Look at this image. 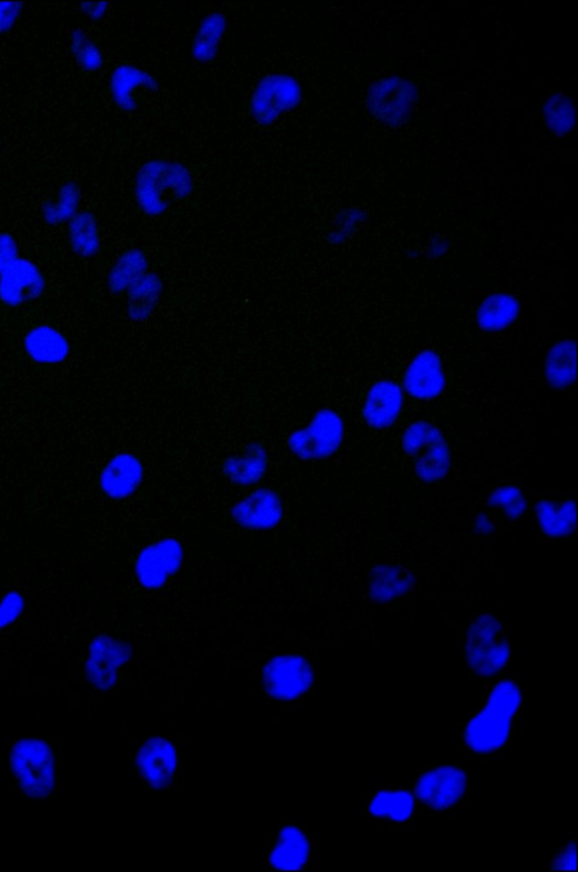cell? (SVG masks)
Instances as JSON below:
<instances>
[{
	"label": "cell",
	"instance_id": "obj_13",
	"mask_svg": "<svg viewBox=\"0 0 578 872\" xmlns=\"http://www.w3.org/2000/svg\"><path fill=\"white\" fill-rule=\"evenodd\" d=\"M129 658L128 647L111 638H99L87 665L88 681L100 691L112 688L120 666Z\"/></svg>",
	"mask_w": 578,
	"mask_h": 872
},
{
	"label": "cell",
	"instance_id": "obj_11",
	"mask_svg": "<svg viewBox=\"0 0 578 872\" xmlns=\"http://www.w3.org/2000/svg\"><path fill=\"white\" fill-rule=\"evenodd\" d=\"M182 548L179 543L166 539L144 549L136 565L141 585L149 588L162 586L180 567Z\"/></svg>",
	"mask_w": 578,
	"mask_h": 872
},
{
	"label": "cell",
	"instance_id": "obj_26",
	"mask_svg": "<svg viewBox=\"0 0 578 872\" xmlns=\"http://www.w3.org/2000/svg\"><path fill=\"white\" fill-rule=\"evenodd\" d=\"M21 255L18 239L10 232H0V275Z\"/></svg>",
	"mask_w": 578,
	"mask_h": 872
},
{
	"label": "cell",
	"instance_id": "obj_22",
	"mask_svg": "<svg viewBox=\"0 0 578 872\" xmlns=\"http://www.w3.org/2000/svg\"><path fill=\"white\" fill-rule=\"evenodd\" d=\"M519 304L510 295L487 298L478 311V325L486 331H496L511 325L519 315Z\"/></svg>",
	"mask_w": 578,
	"mask_h": 872
},
{
	"label": "cell",
	"instance_id": "obj_24",
	"mask_svg": "<svg viewBox=\"0 0 578 872\" xmlns=\"http://www.w3.org/2000/svg\"><path fill=\"white\" fill-rule=\"evenodd\" d=\"M546 375L556 388H564L575 380L574 341H561L554 347L546 363Z\"/></svg>",
	"mask_w": 578,
	"mask_h": 872
},
{
	"label": "cell",
	"instance_id": "obj_16",
	"mask_svg": "<svg viewBox=\"0 0 578 872\" xmlns=\"http://www.w3.org/2000/svg\"><path fill=\"white\" fill-rule=\"evenodd\" d=\"M310 855L311 845L307 834L300 828L289 825L279 832L276 845L269 854V863L277 870H301Z\"/></svg>",
	"mask_w": 578,
	"mask_h": 872
},
{
	"label": "cell",
	"instance_id": "obj_19",
	"mask_svg": "<svg viewBox=\"0 0 578 872\" xmlns=\"http://www.w3.org/2000/svg\"><path fill=\"white\" fill-rule=\"evenodd\" d=\"M66 240L69 250L82 259L96 257L102 245L100 225L89 211H80L66 225Z\"/></svg>",
	"mask_w": 578,
	"mask_h": 872
},
{
	"label": "cell",
	"instance_id": "obj_8",
	"mask_svg": "<svg viewBox=\"0 0 578 872\" xmlns=\"http://www.w3.org/2000/svg\"><path fill=\"white\" fill-rule=\"evenodd\" d=\"M313 684V670L301 656L272 658L262 671L266 693L279 700H293L306 694Z\"/></svg>",
	"mask_w": 578,
	"mask_h": 872
},
{
	"label": "cell",
	"instance_id": "obj_17",
	"mask_svg": "<svg viewBox=\"0 0 578 872\" xmlns=\"http://www.w3.org/2000/svg\"><path fill=\"white\" fill-rule=\"evenodd\" d=\"M142 467L137 457L131 454L114 456L104 467L101 485L107 495L113 498H124L132 494L140 485Z\"/></svg>",
	"mask_w": 578,
	"mask_h": 872
},
{
	"label": "cell",
	"instance_id": "obj_7",
	"mask_svg": "<svg viewBox=\"0 0 578 872\" xmlns=\"http://www.w3.org/2000/svg\"><path fill=\"white\" fill-rule=\"evenodd\" d=\"M403 445L423 479L442 477L449 464V450L441 433L426 423H417L406 432Z\"/></svg>",
	"mask_w": 578,
	"mask_h": 872
},
{
	"label": "cell",
	"instance_id": "obj_2",
	"mask_svg": "<svg viewBox=\"0 0 578 872\" xmlns=\"http://www.w3.org/2000/svg\"><path fill=\"white\" fill-rule=\"evenodd\" d=\"M416 799L419 809L436 816L457 809L466 796L467 775L455 765H430L397 784Z\"/></svg>",
	"mask_w": 578,
	"mask_h": 872
},
{
	"label": "cell",
	"instance_id": "obj_4",
	"mask_svg": "<svg viewBox=\"0 0 578 872\" xmlns=\"http://www.w3.org/2000/svg\"><path fill=\"white\" fill-rule=\"evenodd\" d=\"M11 765L20 789L29 797L46 799L54 791V757L44 742H19L12 751Z\"/></svg>",
	"mask_w": 578,
	"mask_h": 872
},
{
	"label": "cell",
	"instance_id": "obj_9",
	"mask_svg": "<svg viewBox=\"0 0 578 872\" xmlns=\"http://www.w3.org/2000/svg\"><path fill=\"white\" fill-rule=\"evenodd\" d=\"M361 814L391 826H403L416 818L430 816L419 809L410 792L397 784L367 792L361 802Z\"/></svg>",
	"mask_w": 578,
	"mask_h": 872
},
{
	"label": "cell",
	"instance_id": "obj_23",
	"mask_svg": "<svg viewBox=\"0 0 578 872\" xmlns=\"http://www.w3.org/2000/svg\"><path fill=\"white\" fill-rule=\"evenodd\" d=\"M80 191L76 185H66L54 199L48 202L41 216L50 227L66 226L80 211Z\"/></svg>",
	"mask_w": 578,
	"mask_h": 872
},
{
	"label": "cell",
	"instance_id": "obj_15",
	"mask_svg": "<svg viewBox=\"0 0 578 872\" xmlns=\"http://www.w3.org/2000/svg\"><path fill=\"white\" fill-rule=\"evenodd\" d=\"M401 388L391 380H381L370 389L365 407V417L375 428L391 426L402 408Z\"/></svg>",
	"mask_w": 578,
	"mask_h": 872
},
{
	"label": "cell",
	"instance_id": "obj_12",
	"mask_svg": "<svg viewBox=\"0 0 578 872\" xmlns=\"http://www.w3.org/2000/svg\"><path fill=\"white\" fill-rule=\"evenodd\" d=\"M136 763L144 782L156 789H165L173 780L178 756L170 742L153 737L139 750Z\"/></svg>",
	"mask_w": 578,
	"mask_h": 872
},
{
	"label": "cell",
	"instance_id": "obj_14",
	"mask_svg": "<svg viewBox=\"0 0 578 872\" xmlns=\"http://www.w3.org/2000/svg\"><path fill=\"white\" fill-rule=\"evenodd\" d=\"M405 385L408 393L415 398L431 399L439 396L446 386V375L440 357L429 350L420 353L406 371Z\"/></svg>",
	"mask_w": 578,
	"mask_h": 872
},
{
	"label": "cell",
	"instance_id": "obj_30",
	"mask_svg": "<svg viewBox=\"0 0 578 872\" xmlns=\"http://www.w3.org/2000/svg\"><path fill=\"white\" fill-rule=\"evenodd\" d=\"M99 57L100 56L94 47H92L89 43H82V47L80 49V58L82 62L86 65V67H90V69H93V67H96L99 61Z\"/></svg>",
	"mask_w": 578,
	"mask_h": 872
},
{
	"label": "cell",
	"instance_id": "obj_3",
	"mask_svg": "<svg viewBox=\"0 0 578 872\" xmlns=\"http://www.w3.org/2000/svg\"><path fill=\"white\" fill-rule=\"evenodd\" d=\"M509 638L494 618L481 617L467 633L465 658L471 673L480 678H495L508 662Z\"/></svg>",
	"mask_w": 578,
	"mask_h": 872
},
{
	"label": "cell",
	"instance_id": "obj_29",
	"mask_svg": "<svg viewBox=\"0 0 578 872\" xmlns=\"http://www.w3.org/2000/svg\"><path fill=\"white\" fill-rule=\"evenodd\" d=\"M18 6L0 4V30H3L6 27H10L18 17Z\"/></svg>",
	"mask_w": 578,
	"mask_h": 872
},
{
	"label": "cell",
	"instance_id": "obj_28",
	"mask_svg": "<svg viewBox=\"0 0 578 872\" xmlns=\"http://www.w3.org/2000/svg\"><path fill=\"white\" fill-rule=\"evenodd\" d=\"M21 612V601L9 596L0 606V627L13 622Z\"/></svg>",
	"mask_w": 578,
	"mask_h": 872
},
{
	"label": "cell",
	"instance_id": "obj_25",
	"mask_svg": "<svg viewBox=\"0 0 578 872\" xmlns=\"http://www.w3.org/2000/svg\"><path fill=\"white\" fill-rule=\"evenodd\" d=\"M549 870L576 871V836L568 835L564 843L558 845L549 860Z\"/></svg>",
	"mask_w": 578,
	"mask_h": 872
},
{
	"label": "cell",
	"instance_id": "obj_5",
	"mask_svg": "<svg viewBox=\"0 0 578 872\" xmlns=\"http://www.w3.org/2000/svg\"><path fill=\"white\" fill-rule=\"evenodd\" d=\"M49 290L48 277L34 259L20 256L0 275V307L18 313L40 303Z\"/></svg>",
	"mask_w": 578,
	"mask_h": 872
},
{
	"label": "cell",
	"instance_id": "obj_21",
	"mask_svg": "<svg viewBox=\"0 0 578 872\" xmlns=\"http://www.w3.org/2000/svg\"><path fill=\"white\" fill-rule=\"evenodd\" d=\"M162 283L155 275H144L127 294V314L131 320L149 318L160 303Z\"/></svg>",
	"mask_w": 578,
	"mask_h": 872
},
{
	"label": "cell",
	"instance_id": "obj_10",
	"mask_svg": "<svg viewBox=\"0 0 578 872\" xmlns=\"http://www.w3.org/2000/svg\"><path fill=\"white\" fill-rule=\"evenodd\" d=\"M342 433L340 418L332 412H322L308 428L296 433L289 444L301 457H325L338 448Z\"/></svg>",
	"mask_w": 578,
	"mask_h": 872
},
{
	"label": "cell",
	"instance_id": "obj_20",
	"mask_svg": "<svg viewBox=\"0 0 578 872\" xmlns=\"http://www.w3.org/2000/svg\"><path fill=\"white\" fill-rule=\"evenodd\" d=\"M144 275L147 259L136 249L122 252L109 267L106 287L114 296L126 295Z\"/></svg>",
	"mask_w": 578,
	"mask_h": 872
},
{
	"label": "cell",
	"instance_id": "obj_1",
	"mask_svg": "<svg viewBox=\"0 0 578 872\" xmlns=\"http://www.w3.org/2000/svg\"><path fill=\"white\" fill-rule=\"evenodd\" d=\"M524 692L515 677H498L485 690L481 706L458 729L461 747L478 759L508 747L524 716Z\"/></svg>",
	"mask_w": 578,
	"mask_h": 872
},
{
	"label": "cell",
	"instance_id": "obj_18",
	"mask_svg": "<svg viewBox=\"0 0 578 872\" xmlns=\"http://www.w3.org/2000/svg\"><path fill=\"white\" fill-rule=\"evenodd\" d=\"M282 515L280 499L270 492L260 490L241 501L233 511L238 523L250 528H269L276 525Z\"/></svg>",
	"mask_w": 578,
	"mask_h": 872
},
{
	"label": "cell",
	"instance_id": "obj_27",
	"mask_svg": "<svg viewBox=\"0 0 578 872\" xmlns=\"http://www.w3.org/2000/svg\"><path fill=\"white\" fill-rule=\"evenodd\" d=\"M261 459L262 458L258 453H251L249 456L246 455L241 458H236L231 464L235 477L239 479L255 478L253 473L259 474L262 468Z\"/></svg>",
	"mask_w": 578,
	"mask_h": 872
},
{
	"label": "cell",
	"instance_id": "obj_6",
	"mask_svg": "<svg viewBox=\"0 0 578 872\" xmlns=\"http://www.w3.org/2000/svg\"><path fill=\"white\" fill-rule=\"evenodd\" d=\"M24 358L39 368H56L64 365L72 355V343L57 325L37 321L22 333L20 341Z\"/></svg>",
	"mask_w": 578,
	"mask_h": 872
}]
</instances>
